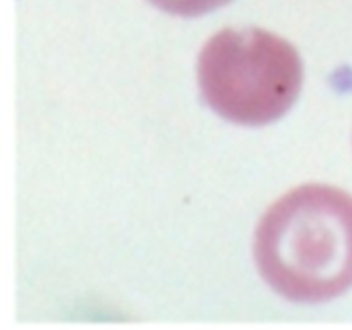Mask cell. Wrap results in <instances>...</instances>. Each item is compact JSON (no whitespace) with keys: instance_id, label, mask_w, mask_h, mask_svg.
I'll use <instances>...</instances> for the list:
<instances>
[{"instance_id":"cell-1","label":"cell","mask_w":352,"mask_h":330,"mask_svg":"<svg viewBox=\"0 0 352 330\" xmlns=\"http://www.w3.org/2000/svg\"><path fill=\"white\" fill-rule=\"evenodd\" d=\"M254 260L272 289L296 302H323L352 287V196L305 184L275 201L254 234Z\"/></svg>"},{"instance_id":"cell-2","label":"cell","mask_w":352,"mask_h":330,"mask_svg":"<svg viewBox=\"0 0 352 330\" xmlns=\"http://www.w3.org/2000/svg\"><path fill=\"white\" fill-rule=\"evenodd\" d=\"M198 85L203 100L223 119L263 126L298 100L302 62L287 40L270 31L223 30L199 54Z\"/></svg>"},{"instance_id":"cell-3","label":"cell","mask_w":352,"mask_h":330,"mask_svg":"<svg viewBox=\"0 0 352 330\" xmlns=\"http://www.w3.org/2000/svg\"><path fill=\"white\" fill-rule=\"evenodd\" d=\"M158 9L168 14L182 17H195L208 14L219 7L226 6L230 0H150Z\"/></svg>"}]
</instances>
